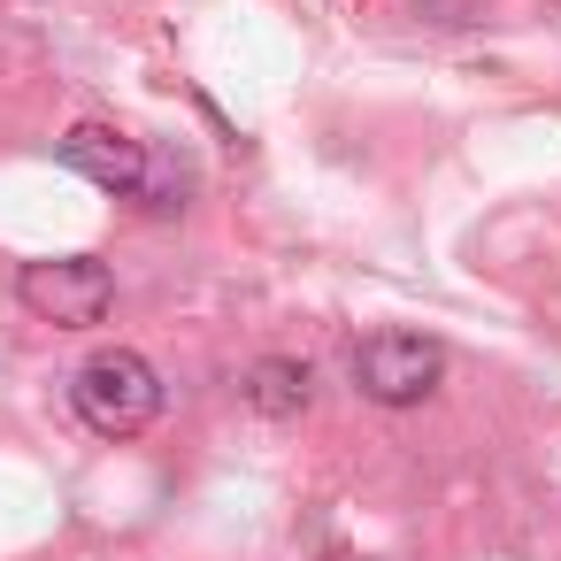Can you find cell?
<instances>
[{
  "label": "cell",
  "mask_w": 561,
  "mask_h": 561,
  "mask_svg": "<svg viewBox=\"0 0 561 561\" xmlns=\"http://www.w3.org/2000/svg\"><path fill=\"white\" fill-rule=\"evenodd\" d=\"M438 377H446V354L423 331H369L354 346V385L377 408H415V400L438 392Z\"/></svg>",
  "instance_id": "cell-2"
},
{
  "label": "cell",
  "mask_w": 561,
  "mask_h": 561,
  "mask_svg": "<svg viewBox=\"0 0 561 561\" xmlns=\"http://www.w3.org/2000/svg\"><path fill=\"white\" fill-rule=\"evenodd\" d=\"M339 561H354V553H339Z\"/></svg>",
  "instance_id": "cell-6"
},
{
  "label": "cell",
  "mask_w": 561,
  "mask_h": 561,
  "mask_svg": "<svg viewBox=\"0 0 561 561\" xmlns=\"http://www.w3.org/2000/svg\"><path fill=\"white\" fill-rule=\"evenodd\" d=\"M308 392H316V377H308V362H293V354H262V362L247 369V400H254L262 415H277V423H293V415L308 408Z\"/></svg>",
  "instance_id": "cell-5"
},
{
  "label": "cell",
  "mask_w": 561,
  "mask_h": 561,
  "mask_svg": "<svg viewBox=\"0 0 561 561\" xmlns=\"http://www.w3.org/2000/svg\"><path fill=\"white\" fill-rule=\"evenodd\" d=\"M70 408H78V423L101 431V438H139V431L162 415V377H154L147 354L101 346V354L70 377Z\"/></svg>",
  "instance_id": "cell-1"
},
{
  "label": "cell",
  "mask_w": 561,
  "mask_h": 561,
  "mask_svg": "<svg viewBox=\"0 0 561 561\" xmlns=\"http://www.w3.org/2000/svg\"><path fill=\"white\" fill-rule=\"evenodd\" d=\"M16 300L32 316L62 323V331H85V323H101L116 308V277H108V262H85V254H70V262H24L16 270Z\"/></svg>",
  "instance_id": "cell-3"
},
{
  "label": "cell",
  "mask_w": 561,
  "mask_h": 561,
  "mask_svg": "<svg viewBox=\"0 0 561 561\" xmlns=\"http://www.w3.org/2000/svg\"><path fill=\"white\" fill-rule=\"evenodd\" d=\"M62 170H78L85 185H101V193H116V201H147V193H154V154H147L131 131H116V124H78V131H62Z\"/></svg>",
  "instance_id": "cell-4"
}]
</instances>
